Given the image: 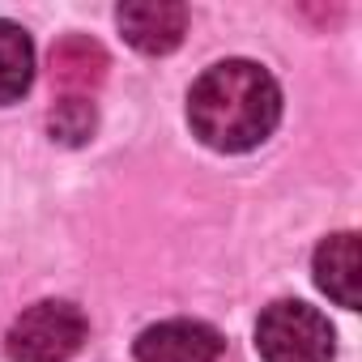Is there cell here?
<instances>
[{"label": "cell", "mask_w": 362, "mask_h": 362, "mask_svg": "<svg viewBox=\"0 0 362 362\" xmlns=\"http://www.w3.org/2000/svg\"><path fill=\"white\" fill-rule=\"evenodd\" d=\"M222 332L201 320H162L136 337V362H218Z\"/></svg>", "instance_id": "obj_4"}, {"label": "cell", "mask_w": 362, "mask_h": 362, "mask_svg": "<svg viewBox=\"0 0 362 362\" xmlns=\"http://www.w3.org/2000/svg\"><path fill=\"white\" fill-rule=\"evenodd\" d=\"M35 81V47L18 22H0V107L18 103Z\"/></svg>", "instance_id": "obj_8"}, {"label": "cell", "mask_w": 362, "mask_h": 362, "mask_svg": "<svg viewBox=\"0 0 362 362\" xmlns=\"http://www.w3.org/2000/svg\"><path fill=\"white\" fill-rule=\"evenodd\" d=\"M107 81V52L90 35H64L52 47V86H60L73 98L94 94Z\"/></svg>", "instance_id": "obj_7"}, {"label": "cell", "mask_w": 362, "mask_h": 362, "mask_svg": "<svg viewBox=\"0 0 362 362\" xmlns=\"http://www.w3.org/2000/svg\"><path fill=\"white\" fill-rule=\"evenodd\" d=\"M86 341V315L73 303L47 298L26 307L5 337V354L9 362H64L81 349Z\"/></svg>", "instance_id": "obj_3"}, {"label": "cell", "mask_w": 362, "mask_h": 362, "mask_svg": "<svg viewBox=\"0 0 362 362\" xmlns=\"http://www.w3.org/2000/svg\"><path fill=\"white\" fill-rule=\"evenodd\" d=\"M192 132L218 153H247L273 136L281 119L277 81L252 60H222L205 69L188 94Z\"/></svg>", "instance_id": "obj_1"}, {"label": "cell", "mask_w": 362, "mask_h": 362, "mask_svg": "<svg viewBox=\"0 0 362 362\" xmlns=\"http://www.w3.org/2000/svg\"><path fill=\"white\" fill-rule=\"evenodd\" d=\"M315 286L345 311H358L362 303V260H358V235L341 230L315 247Z\"/></svg>", "instance_id": "obj_6"}, {"label": "cell", "mask_w": 362, "mask_h": 362, "mask_svg": "<svg viewBox=\"0 0 362 362\" xmlns=\"http://www.w3.org/2000/svg\"><path fill=\"white\" fill-rule=\"evenodd\" d=\"M47 128H52V136L64 141V145H86V141L94 136V128H98V111H94L90 98H73V94H64V98L52 107Z\"/></svg>", "instance_id": "obj_9"}, {"label": "cell", "mask_w": 362, "mask_h": 362, "mask_svg": "<svg viewBox=\"0 0 362 362\" xmlns=\"http://www.w3.org/2000/svg\"><path fill=\"white\" fill-rule=\"evenodd\" d=\"M256 349L264 362H332L337 337L315 307L281 298L256 320Z\"/></svg>", "instance_id": "obj_2"}, {"label": "cell", "mask_w": 362, "mask_h": 362, "mask_svg": "<svg viewBox=\"0 0 362 362\" xmlns=\"http://www.w3.org/2000/svg\"><path fill=\"white\" fill-rule=\"evenodd\" d=\"M124 39L145 52V56H166L184 43L188 30V9L184 5H170V0H132V5H119L115 13Z\"/></svg>", "instance_id": "obj_5"}]
</instances>
